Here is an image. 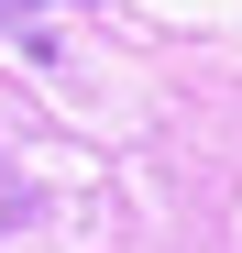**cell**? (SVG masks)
<instances>
[{
	"label": "cell",
	"instance_id": "obj_1",
	"mask_svg": "<svg viewBox=\"0 0 242 253\" xmlns=\"http://www.w3.org/2000/svg\"><path fill=\"white\" fill-rule=\"evenodd\" d=\"M22 220H33V187L11 176V154H0V231H22Z\"/></svg>",
	"mask_w": 242,
	"mask_h": 253
}]
</instances>
